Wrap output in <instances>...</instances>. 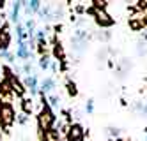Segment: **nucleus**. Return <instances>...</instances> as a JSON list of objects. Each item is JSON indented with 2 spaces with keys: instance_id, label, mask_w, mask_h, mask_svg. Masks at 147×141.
Returning <instances> with one entry per match:
<instances>
[{
  "instance_id": "obj_1",
  "label": "nucleus",
  "mask_w": 147,
  "mask_h": 141,
  "mask_svg": "<svg viewBox=\"0 0 147 141\" xmlns=\"http://www.w3.org/2000/svg\"><path fill=\"white\" fill-rule=\"evenodd\" d=\"M37 122H39V127L43 129V131H48V129H51V125H53V122H55V116L51 115V111H50L48 108L45 106L43 110H41L39 116H37Z\"/></svg>"
},
{
  "instance_id": "obj_2",
  "label": "nucleus",
  "mask_w": 147,
  "mask_h": 141,
  "mask_svg": "<svg viewBox=\"0 0 147 141\" xmlns=\"http://www.w3.org/2000/svg\"><path fill=\"white\" fill-rule=\"evenodd\" d=\"M90 13L96 16V23L101 25V27H112L113 25V19L110 18V14H107L105 9H99V7H94L90 9Z\"/></svg>"
},
{
  "instance_id": "obj_3",
  "label": "nucleus",
  "mask_w": 147,
  "mask_h": 141,
  "mask_svg": "<svg viewBox=\"0 0 147 141\" xmlns=\"http://www.w3.org/2000/svg\"><path fill=\"white\" fill-rule=\"evenodd\" d=\"M14 110H13V106L11 104H2V110H0V118H2V124L4 125H11L14 122Z\"/></svg>"
},
{
  "instance_id": "obj_4",
  "label": "nucleus",
  "mask_w": 147,
  "mask_h": 141,
  "mask_svg": "<svg viewBox=\"0 0 147 141\" xmlns=\"http://www.w3.org/2000/svg\"><path fill=\"white\" fill-rule=\"evenodd\" d=\"M11 42V35H9L7 27H0V49H5Z\"/></svg>"
},
{
  "instance_id": "obj_5",
  "label": "nucleus",
  "mask_w": 147,
  "mask_h": 141,
  "mask_svg": "<svg viewBox=\"0 0 147 141\" xmlns=\"http://www.w3.org/2000/svg\"><path fill=\"white\" fill-rule=\"evenodd\" d=\"M43 141H60V134L55 129H48L43 134Z\"/></svg>"
},
{
  "instance_id": "obj_6",
  "label": "nucleus",
  "mask_w": 147,
  "mask_h": 141,
  "mask_svg": "<svg viewBox=\"0 0 147 141\" xmlns=\"http://www.w3.org/2000/svg\"><path fill=\"white\" fill-rule=\"evenodd\" d=\"M82 134H83V131H82L80 125H71V127H69V139H71V141L82 139Z\"/></svg>"
},
{
  "instance_id": "obj_7",
  "label": "nucleus",
  "mask_w": 147,
  "mask_h": 141,
  "mask_svg": "<svg viewBox=\"0 0 147 141\" xmlns=\"http://www.w3.org/2000/svg\"><path fill=\"white\" fill-rule=\"evenodd\" d=\"M9 85H11V90H13V92H16L18 95H22V94H23V90H25L23 86H22V83H20L16 78H13V76H11V83H9Z\"/></svg>"
},
{
  "instance_id": "obj_8",
  "label": "nucleus",
  "mask_w": 147,
  "mask_h": 141,
  "mask_svg": "<svg viewBox=\"0 0 147 141\" xmlns=\"http://www.w3.org/2000/svg\"><path fill=\"white\" fill-rule=\"evenodd\" d=\"M22 4L25 5L27 14H32L34 11H37V9H39V4H41V2H36V0H34V2H22Z\"/></svg>"
},
{
  "instance_id": "obj_9",
  "label": "nucleus",
  "mask_w": 147,
  "mask_h": 141,
  "mask_svg": "<svg viewBox=\"0 0 147 141\" xmlns=\"http://www.w3.org/2000/svg\"><path fill=\"white\" fill-rule=\"evenodd\" d=\"M11 92H13V90H11V85H9V83H5V81L0 83V94H2L4 97H7Z\"/></svg>"
},
{
  "instance_id": "obj_10",
  "label": "nucleus",
  "mask_w": 147,
  "mask_h": 141,
  "mask_svg": "<svg viewBox=\"0 0 147 141\" xmlns=\"http://www.w3.org/2000/svg\"><path fill=\"white\" fill-rule=\"evenodd\" d=\"M18 57H22V58H28V51H27V44H25V42H20Z\"/></svg>"
},
{
  "instance_id": "obj_11",
  "label": "nucleus",
  "mask_w": 147,
  "mask_h": 141,
  "mask_svg": "<svg viewBox=\"0 0 147 141\" xmlns=\"http://www.w3.org/2000/svg\"><path fill=\"white\" fill-rule=\"evenodd\" d=\"M25 85L30 88V92H36V76H28L25 80Z\"/></svg>"
},
{
  "instance_id": "obj_12",
  "label": "nucleus",
  "mask_w": 147,
  "mask_h": 141,
  "mask_svg": "<svg viewBox=\"0 0 147 141\" xmlns=\"http://www.w3.org/2000/svg\"><path fill=\"white\" fill-rule=\"evenodd\" d=\"M43 90L45 92H51V90H53V80H51V78H46L43 81Z\"/></svg>"
},
{
  "instance_id": "obj_13",
  "label": "nucleus",
  "mask_w": 147,
  "mask_h": 141,
  "mask_svg": "<svg viewBox=\"0 0 147 141\" xmlns=\"http://www.w3.org/2000/svg\"><path fill=\"white\" fill-rule=\"evenodd\" d=\"M22 106H23V111H25V113H30V111H32V101H30V99H23V101H22Z\"/></svg>"
},
{
  "instance_id": "obj_14",
  "label": "nucleus",
  "mask_w": 147,
  "mask_h": 141,
  "mask_svg": "<svg viewBox=\"0 0 147 141\" xmlns=\"http://www.w3.org/2000/svg\"><path fill=\"white\" fill-rule=\"evenodd\" d=\"M67 92H69V95H76L78 94V90H76V85L75 83H67Z\"/></svg>"
},
{
  "instance_id": "obj_15",
  "label": "nucleus",
  "mask_w": 147,
  "mask_h": 141,
  "mask_svg": "<svg viewBox=\"0 0 147 141\" xmlns=\"http://www.w3.org/2000/svg\"><path fill=\"white\" fill-rule=\"evenodd\" d=\"M55 57H60V58H64V51H62V48L57 44L55 46Z\"/></svg>"
},
{
  "instance_id": "obj_16",
  "label": "nucleus",
  "mask_w": 147,
  "mask_h": 141,
  "mask_svg": "<svg viewBox=\"0 0 147 141\" xmlns=\"http://www.w3.org/2000/svg\"><path fill=\"white\" fill-rule=\"evenodd\" d=\"M41 67H43V69H46V67H48V58H46V57L41 58Z\"/></svg>"
},
{
  "instance_id": "obj_17",
  "label": "nucleus",
  "mask_w": 147,
  "mask_h": 141,
  "mask_svg": "<svg viewBox=\"0 0 147 141\" xmlns=\"http://www.w3.org/2000/svg\"><path fill=\"white\" fill-rule=\"evenodd\" d=\"M138 5H140L142 9H147V0H144V2H138Z\"/></svg>"
},
{
  "instance_id": "obj_18",
  "label": "nucleus",
  "mask_w": 147,
  "mask_h": 141,
  "mask_svg": "<svg viewBox=\"0 0 147 141\" xmlns=\"http://www.w3.org/2000/svg\"><path fill=\"white\" fill-rule=\"evenodd\" d=\"M51 104H55V106L59 104V99H57V97H51Z\"/></svg>"
},
{
  "instance_id": "obj_19",
  "label": "nucleus",
  "mask_w": 147,
  "mask_h": 141,
  "mask_svg": "<svg viewBox=\"0 0 147 141\" xmlns=\"http://www.w3.org/2000/svg\"><path fill=\"white\" fill-rule=\"evenodd\" d=\"M87 111H92V101H89V104H87Z\"/></svg>"
},
{
  "instance_id": "obj_20",
  "label": "nucleus",
  "mask_w": 147,
  "mask_h": 141,
  "mask_svg": "<svg viewBox=\"0 0 147 141\" xmlns=\"http://www.w3.org/2000/svg\"><path fill=\"white\" fill-rule=\"evenodd\" d=\"M4 4H5L4 0H0V9H4Z\"/></svg>"
},
{
  "instance_id": "obj_21",
  "label": "nucleus",
  "mask_w": 147,
  "mask_h": 141,
  "mask_svg": "<svg viewBox=\"0 0 147 141\" xmlns=\"http://www.w3.org/2000/svg\"><path fill=\"white\" fill-rule=\"evenodd\" d=\"M0 110H2V101H0Z\"/></svg>"
},
{
  "instance_id": "obj_22",
  "label": "nucleus",
  "mask_w": 147,
  "mask_h": 141,
  "mask_svg": "<svg viewBox=\"0 0 147 141\" xmlns=\"http://www.w3.org/2000/svg\"><path fill=\"white\" fill-rule=\"evenodd\" d=\"M115 141H124V139H115Z\"/></svg>"
}]
</instances>
